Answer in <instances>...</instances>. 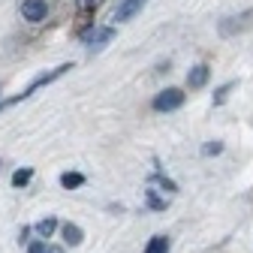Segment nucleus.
<instances>
[{"label":"nucleus","instance_id":"18","mask_svg":"<svg viewBox=\"0 0 253 253\" xmlns=\"http://www.w3.org/2000/svg\"><path fill=\"white\" fill-rule=\"evenodd\" d=\"M48 253H63V250L60 247H48Z\"/></svg>","mask_w":253,"mask_h":253},{"label":"nucleus","instance_id":"3","mask_svg":"<svg viewBox=\"0 0 253 253\" xmlns=\"http://www.w3.org/2000/svg\"><path fill=\"white\" fill-rule=\"evenodd\" d=\"M112 40H115V27H87L82 34V42L90 45V48H103Z\"/></svg>","mask_w":253,"mask_h":253},{"label":"nucleus","instance_id":"7","mask_svg":"<svg viewBox=\"0 0 253 253\" xmlns=\"http://www.w3.org/2000/svg\"><path fill=\"white\" fill-rule=\"evenodd\" d=\"M63 241H67L70 247H79L82 244V238H84V232H82V226H76V223H63Z\"/></svg>","mask_w":253,"mask_h":253},{"label":"nucleus","instance_id":"16","mask_svg":"<svg viewBox=\"0 0 253 253\" xmlns=\"http://www.w3.org/2000/svg\"><path fill=\"white\" fill-rule=\"evenodd\" d=\"M27 253H48V244L45 241H34V244L27 247Z\"/></svg>","mask_w":253,"mask_h":253},{"label":"nucleus","instance_id":"17","mask_svg":"<svg viewBox=\"0 0 253 253\" xmlns=\"http://www.w3.org/2000/svg\"><path fill=\"white\" fill-rule=\"evenodd\" d=\"M27 235H30V229H27V226H21V232H18V241L24 244V241H27Z\"/></svg>","mask_w":253,"mask_h":253},{"label":"nucleus","instance_id":"11","mask_svg":"<svg viewBox=\"0 0 253 253\" xmlns=\"http://www.w3.org/2000/svg\"><path fill=\"white\" fill-rule=\"evenodd\" d=\"M54 229H57V220H54V217H45V220H40V223H37V232H40L42 238H48Z\"/></svg>","mask_w":253,"mask_h":253},{"label":"nucleus","instance_id":"8","mask_svg":"<svg viewBox=\"0 0 253 253\" xmlns=\"http://www.w3.org/2000/svg\"><path fill=\"white\" fill-rule=\"evenodd\" d=\"M145 253H169V238L166 235H154L145 247Z\"/></svg>","mask_w":253,"mask_h":253},{"label":"nucleus","instance_id":"15","mask_svg":"<svg viewBox=\"0 0 253 253\" xmlns=\"http://www.w3.org/2000/svg\"><path fill=\"white\" fill-rule=\"evenodd\" d=\"M223 151V142H208V145H202V154L205 157H214V154H220Z\"/></svg>","mask_w":253,"mask_h":253},{"label":"nucleus","instance_id":"1","mask_svg":"<svg viewBox=\"0 0 253 253\" xmlns=\"http://www.w3.org/2000/svg\"><path fill=\"white\" fill-rule=\"evenodd\" d=\"M73 70V63H60V67H54V70H48V73H42V76H37L34 82H30L18 97H12V100H6V103H0V109H9V106H15V103H21V100H27V97H34V93L40 90V87H45V84H51V82H57L63 73H70Z\"/></svg>","mask_w":253,"mask_h":253},{"label":"nucleus","instance_id":"2","mask_svg":"<svg viewBox=\"0 0 253 253\" xmlns=\"http://www.w3.org/2000/svg\"><path fill=\"white\" fill-rule=\"evenodd\" d=\"M157 112H175V109H181L184 106V90L181 87H166V90H160L154 97V103H151Z\"/></svg>","mask_w":253,"mask_h":253},{"label":"nucleus","instance_id":"13","mask_svg":"<svg viewBox=\"0 0 253 253\" xmlns=\"http://www.w3.org/2000/svg\"><path fill=\"white\" fill-rule=\"evenodd\" d=\"M145 199H148V205L157 208V211H163V208H166V199H160V196L154 193V190H145Z\"/></svg>","mask_w":253,"mask_h":253},{"label":"nucleus","instance_id":"9","mask_svg":"<svg viewBox=\"0 0 253 253\" xmlns=\"http://www.w3.org/2000/svg\"><path fill=\"white\" fill-rule=\"evenodd\" d=\"M82 184H84V175H79V172H63L60 175V187H67V190H76Z\"/></svg>","mask_w":253,"mask_h":253},{"label":"nucleus","instance_id":"5","mask_svg":"<svg viewBox=\"0 0 253 253\" xmlns=\"http://www.w3.org/2000/svg\"><path fill=\"white\" fill-rule=\"evenodd\" d=\"M45 15H48V3H45V0H24V3H21V18L30 21V24L45 21Z\"/></svg>","mask_w":253,"mask_h":253},{"label":"nucleus","instance_id":"6","mask_svg":"<svg viewBox=\"0 0 253 253\" xmlns=\"http://www.w3.org/2000/svg\"><path fill=\"white\" fill-rule=\"evenodd\" d=\"M208 73H211V70L205 67V63L193 67V70L187 73V87H193V90H196V87H205V82H208Z\"/></svg>","mask_w":253,"mask_h":253},{"label":"nucleus","instance_id":"10","mask_svg":"<svg viewBox=\"0 0 253 253\" xmlns=\"http://www.w3.org/2000/svg\"><path fill=\"white\" fill-rule=\"evenodd\" d=\"M232 87H238V82H226V84H220L217 90H214V106H223L226 100H229V90Z\"/></svg>","mask_w":253,"mask_h":253},{"label":"nucleus","instance_id":"14","mask_svg":"<svg viewBox=\"0 0 253 253\" xmlns=\"http://www.w3.org/2000/svg\"><path fill=\"white\" fill-rule=\"evenodd\" d=\"M76 6H79L82 12H93L97 6H103V0H76Z\"/></svg>","mask_w":253,"mask_h":253},{"label":"nucleus","instance_id":"4","mask_svg":"<svg viewBox=\"0 0 253 253\" xmlns=\"http://www.w3.org/2000/svg\"><path fill=\"white\" fill-rule=\"evenodd\" d=\"M145 3L148 0H118V6L112 9V21H130L145 9Z\"/></svg>","mask_w":253,"mask_h":253},{"label":"nucleus","instance_id":"12","mask_svg":"<svg viewBox=\"0 0 253 253\" xmlns=\"http://www.w3.org/2000/svg\"><path fill=\"white\" fill-rule=\"evenodd\" d=\"M30 178H34V169H18V172L12 175V187H24Z\"/></svg>","mask_w":253,"mask_h":253}]
</instances>
